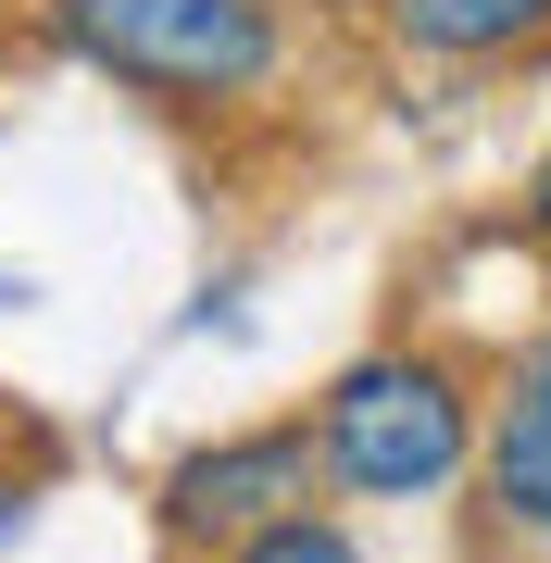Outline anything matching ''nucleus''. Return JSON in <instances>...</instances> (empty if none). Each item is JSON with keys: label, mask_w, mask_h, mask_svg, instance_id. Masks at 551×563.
Instances as JSON below:
<instances>
[{"label": "nucleus", "mask_w": 551, "mask_h": 563, "mask_svg": "<svg viewBox=\"0 0 551 563\" xmlns=\"http://www.w3.org/2000/svg\"><path fill=\"white\" fill-rule=\"evenodd\" d=\"M239 563H364V551H351V526H327V514H288L264 539H239Z\"/></svg>", "instance_id": "obj_6"}, {"label": "nucleus", "mask_w": 551, "mask_h": 563, "mask_svg": "<svg viewBox=\"0 0 551 563\" xmlns=\"http://www.w3.org/2000/svg\"><path fill=\"white\" fill-rule=\"evenodd\" d=\"M489 501L514 526H551V339L514 363V401L489 426Z\"/></svg>", "instance_id": "obj_4"}, {"label": "nucleus", "mask_w": 551, "mask_h": 563, "mask_svg": "<svg viewBox=\"0 0 551 563\" xmlns=\"http://www.w3.org/2000/svg\"><path fill=\"white\" fill-rule=\"evenodd\" d=\"M551 0H401V38L414 51H502V38H539Z\"/></svg>", "instance_id": "obj_5"}, {"label": "nucleus", "mask_w": 551, "mask_h": 563, "mask_svg": "<svg viewBox=\"0 0 551 563\" xmlns=\"http://www.w3.org/2000/svg\"><path fill=\"white\" fill-rule=\"evenodd\" d=\"M51 25L76 63L151 88V101H239L276 76L264 0H51Z\"/></svg>", "instance_id": "obj_1"}, {"label": "nucleus", "mask_w": 551, "mask_h": 563, "mask_svg": "<svg viewBox=\"0 0 551 563\" xmlns=\"http://www.w3.org/2000/svg\"><path fill=\"white\" fill-rule=\"evenodd\" d=\"M313 439H327V476L339 488H364V501H427L439 476H464L476 413H464V388H451V363L376 351V363H351V376L327 388Z\"/></svg>", "instance_id": "obj_2"}, {"label": "nucleus", "mask_w": 551, "mask_h": 563, "mask_svg": "<svg viewBox=\"0 0 551 563\" xmlns=\"http://www.w3.org/2000/svg\"><path fill=\"white\" fill-rule=\"evenodd\" d=\"M527 213H539V239H551V151H539V176H527Z\"/></svg>", "instance_id": "obj_7"}, {"label": "nucleus", "mask_w": 551, "mask_h": 563, "mask_svg": "<svg viewBox=\"0 0 551 563\" xmlns=\"http://www.w3.org/2000/svg\"><path fill=\"white\" fill-rule=\"evenodd\" d=\"M313 463L327 439L313 426H251V439H213L164 476V526L176 539H264V526L313 514Z\"/></svg>", "instance_id": "obj_3"}]
</instances>
